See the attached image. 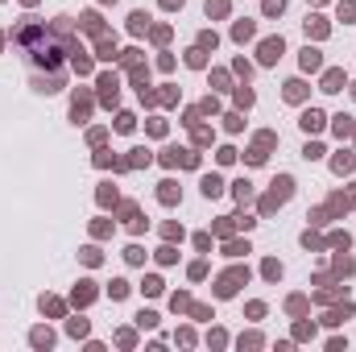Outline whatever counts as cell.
Here are the masks:
<instances>
[{
    "label": "cell",
    "mask_w": 356,
    "mask_h": 352,
    "mask_svg": "<svg viewBox=\"0 0 356 352\" xmlns=\"http://www.w3.org/2000/svg\"><path fill=\"white\" fill-rule=\"evenodd\" d=\"M75 71H79V75H83V71H91V58H87L83 50H75Z\"/></svg>",
    "instance_id": "obj_16"
},
{
    "label": "cell",
    "mask_w": 356,
    "mask_h": 352,
    "mask_svg": "<svg viewBox=\"0 0 356 352\" xmlns=\"http://www.w3.org/2000/svg\"><path fill=\"white\" fill-rule=\"evenodd\" d=\"M278 58H282V38L261 42V62H278Z\"/></svg>",
    "instance_id": "obj_4"
},
{
    "label": "cell",
    "mask_w": 356,
    "mask_h": 352,
    "mask_svg": "<svg viewBox=\"0 0 356 352\" xmlns=\"http://www.w3.org/2000/svg\"><path fill=\"white\" fill-rule=\"evenodd\" d=\"M340 17H348V21L356 17V0H348V5H340Z\"/></svg>",
    "instance_id": "obj_24"
},
{
    "label": "cell",
    "mask_w": 356,
    "mask_h": 352,
    "mask_svg": "<svg viewBox=\"0 0 356 352\" xmlns=\"http://www.w3.org/2000/svg\"><path fill=\"white\" fill-rule=\"evenodd\" d=\"M303 91H307V87H303L298 79H290V83H286V100H303Z\"/></svg>",
    "instance_id": "obj_14"
},
{
    "label": "cell",
    "mask_w": 356,
    "mask_h": 352,
    "mask_svg": "<svg viewBox=\"0 0 356 352\" xmlns=\"http://www.w3.org/2000/svg\"><path fill=\"white\" fill-rule=\"evenodd\" d=\"M220 191H224V182H220L215 174H207V178H203V195H207V199H215Z\"/></svg>",
    "instance_id": "obj_10"
},
{
    "label": "cell",
    "mask_w": 356,
    "mask_h": 352,
    "mask_svg": "<svg viewBox=\"0 0 356 352\" xmlns=\"http://www.w3.org/2000/svg\"><path fill=\"white\" fill-rule=\"evenodd\" d=\"M344 87V71H327L323 75V91H340Z\"/></svg>",
    "instance_id": "obj_9"
},
{
    "label": "cell",
    "mask_w": 356,
    "mask_h": 352,
    "mask_svg": "<svg viewBox=\"0 0 356 352\" xmlns=\"http://www.w3.org/2000/svg\"><path fill=\"white\" fill-rule=\"evenodd\" d=\"M157 199H161V203H174V199H178V186H174V182H161Z\"/></svg>",
    "instance_id": "obj_12"
},
{
    "label": "cell",
    "mask_w": 356,
    "mask_h": 352,
    "mask_svg": "<svg viewBox=\"0 0 356 352\" xmlns=\"http://www.w3.org/2000/svg\"><path fill=\"white\" fill-rule=\"evenodd\" d=\"M87 299H91V282H79L75 286V303H87Z\"/></svg>",
    "instance_id": "obj_17"
},
{
    "label": "cell",
    "mask_w": 356,
    "mask_h": 352,
    "mask_svg": "<svg viewBox=\"0 0 356 352\" xmlns=\"http://www.w3.org/2000/svg\"><path fill=\"white\" fill-rule=\"evenodd\" d=\"M307 34H315V38H323V34H327V25H323L319 17H311V21H307Z\"/></svg>",
    "instance_id": "obj_15"
},
{
    "label": "cell",
    "mask_w": 356,
    "mask_h": 352,
    "mask_svg": "<svg viewBox=\"0 0 356 352\" xmlns=\"http://www.w3.org/2000/svg\"><path fill=\"white\" fill-rule=\"evenodd\" d=\"M87 112H91V100H87V95H75V104H71V116H75V120H87Z\"/></svg>",
    "instance_id": "obj_7"
},
{
    "label": "cell",
    "mask_w": 356,
    "mask_h": 352,
    "mask_svg": "<svg viewBox=\"0 0 356 352\" xmlns=\"http://www.w3.org/2000/svg\"><path fill=\"white\" fill-rule=\"evenodd\" d=\"M352 95H356V87H352Z\"/></svg>",
    "instance_id": "obj_27"
},
{
    "label": "cell",
    "mask_w": 356,
    "mask_h": 352,
    "mask_svg": "<svg viewBox=\"0 0 356 352\" xmlns=\"http://www.w3.org/2000/svg\"><path fill=\"white\" fill-rule=\"evenodd\" d=\"M336 133H340V137L352 133V120H348V116H336Z\"/></svg>",
    "instance_id": "obj_18"
},
{
    "label": "cell",
    "mask_w": 356,
    "mask_h": 352,
    "mask_svg": "<svg viewBox=\"0 0 356 352\" xmlns=\"http://www.w3.org/2000/svg\"><path fill=\"white\" fill-rule=\"evenodd\" d=\"M116 129H120V133H128V129H133V116L120 112V116H116Z\"/></svg>",
    "instance_id": "obj_19"
},
{
    "label": "cell",
    "mask_w": 356,
    "mask_h": 352,
    "mask_svg": "<svg viewBox=\"0 0 356 352\" xmlns=\"http://www.w3.org/2000/svg\"><path fill=\"white\" fill-rule=\"evenodd\" d=\"M124 294H128V282L116 278V282H112V299H124Z\"/></svg>",
    "instance_id": "obj_22"
},
{
    "label": "cell",
    "mask_w": 356,
    "mask_h": 352,
    "mask_svg": "<svg viewBox=\"0 0 356 352\" xmlns=\"http://www.w3.org/2000/svg\"><path fill=\"white\" fill-rule=\"evenodd\" d=\"M303 129H307V133H319V129H323V112H315V108L303 112Z\"/></svg>",
    "instance_id": "obj_5"
},
{
    "label": "cell",
    "mask_w": 356,
    "mask_h": 352,
    "mask_svg": "<svg viewBox=\"0 0 356 352\" xmlns=\"http://www.w3.org/2000/svg\"><path fill=\"white\" fill-rule=\"evenodd\" d=\"M232 38H236V42L253 38V21H236V25H232Z\"/></svg>",
    "instance_id": "obj_11"
},
{
    "label": "cell",
    "mask_w": 356,
    "mask_h": 352,
    "mask_svg": "<svg viewBox=\"0 0 356 352\" xmlns=\"http://www.w3.org/2000/svg\"><path fill=\"white\" fill-rule=\"evenodd\" d=\"M112 50H116L112 38H100V58H112Z\"/></svg>",
    "instance_id": "obj_23"
},
{
    "label": "cell",
    "mask_w": 356,
    "mask_h": 352,
    "mask_svg": "<svg viewBox=\"0 0 356 352\" xmlns=\"http://www.w3.org/2000/svg\"><path fill=\"white\" fill-rule=\"evenodd\" d=\"M100 95H104V104H116V79L112 75L100 79Z\"/></svg>",
    "instance_id": "obj_6"
},
{
    "label": "cell",
    "mask_w": 356,
    "mask_h": 352,
    "mask_svg": "<svg viewBox=\"0 0 356 352\" xmlns=\"http://www.w3.org/2000/svg\"><path fill=\"white\" fill-rule=\"evenodd\" d=\"M13 42L21 46L25 62L29 67H46V71H58V62H62V46L54 42V34H46L42 25H21Z\"/></svg>",
    "instance_id": "obj_1"
},
{
    "label": "cell",
    "mask_w": 356,
    "mask_h": 352,
    "mask_svg": "<svg viewBox=\"0 0 356 352\" xmlns=\"http://www.w3.org/2000/svg\"><path fill=\"white\" fill-rule=\"evenodd\" d=\"M265 278H282V265L278 261H265Z\"/></svg>",
    "instance_id": "obj_25"
},
{
    "label": "cell",
    "mask_w": 356,
    "mask_h": 352,
    "mask_svg": "<svg viewBox=\"0 0 356 352\" xmlns=\"http://www.w3.org/2000/svg\"><path fill=\"white\" fill-rule=\"evenodd\" d=\"M161 5H166V9H178V5H182V0H161Z\"/></svg>",
    "instance_id": "obj_26"
},
{
    "label": "cell",
    "mask_w": 356,
    "mask_h": 352,
    "mask_svg": "<svg viewBox=\"0 0 356 352\" xmlns=\"http://www.w3.org/2000/svg\"><path fill=\"white\" fill-rule=\"evenodd\" d=\"M290 191H294V178H286V174H282V178L273 182V195L265 199V211H269V207H278V203H286V199H290Z\"/></svg>",
    "instance_id": "obj_2"
},
{
    "label": "cell",
    "mask_w": 356,
    "mask_h": 352,
    "mask_svg": "<svg viewBox=\"0 0 356 352\" xmlns=\"http://www.w3.org/2000/svg\"><path fill=\"white\" fill-rule=\"evenodd\" d=\"M282 9H286V0H265V13H269V17H278Z\"/></svg>",
    "instance_id": "obj_21"
},
{
    "label": "cell",
    "mask_w": 356,
    "mask_h": 352,
    "mask_svg": "<svg viewBox=\"0 0 356 352\" xmlns=\"http://www.w3.org/2000/svg\"><path fill=\"white\" fill-rule=\"evenodd\" d=\"M319 67H323L319 50H311V46H307V50H303V71H319Z\"/></svg>",
    "instance_id": "obj_8"
},
{
    "label": "cell",
    "mask_w": 356,
    "mask_h": 352,
    "mask_svg": "<svg viewBox=\"0 0 356 352\" xmlns=\"http://www.w3.org/2000/svg\"><path fill=\"white\" fill-rule=\"evenodd\" d=\"M145 25H149L145 13H133V17H128V29H133V34H145Z\"/></svg>",
    "instance_id": "obj_13"
},
{
    "label": "cell",
    "mask_w": 356,
    "mask_h": 352,
    "mask_svg": "<svg viewBox=\"0 0 356 352\" xmlns=\"http://www.w3.org/2000/svg\"><path fill=\"white\" fill-rule=\"evenodd\" d=\"M207 13H211V17H224V13H228V5H224V0H211Z\"/></svg>",
    "instance_id": "obj_20"
},
{
    "label": "cell",
    "mask_w": 356,
    "mask_h": 352,
    "mask_svg": "<svg viewBox=\"0 0 356 352\" xmlns=\"http://www.w3.org/2000/svg\"><path fill=\"white\" fill-rule=\"evenodd\" d=\"M240 282H249V269H232V274H224L215 290H220L224 299H228V294H236V286H240Z\"/></svg>",
    "instance_id": "obj_3"
}]
</instances>
